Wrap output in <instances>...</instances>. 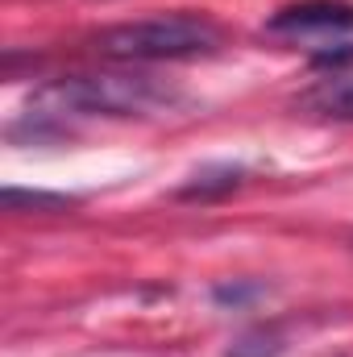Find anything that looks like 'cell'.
<instances>
[{"label":"cell","mask_w":353,"mask_h":357,"mask_svg":"<svg viewBox=\"0 0 353 357\" xmlns=\"http://www.w3.org/2000/svg\"><path fill=\"white\" fill-rule=\"evenodd\" d=\"M220 46V29L195 13H163L142 21H121L96 33V50L117 63H171V59H200Z\"/></svg>","instance_id":"cell-1"},{"label":"cell","mask_w":353,"mask_h":357,"mask_svg":"<svg viewBox=\"0 0 353 357\" xmlns=\"http://www.w3.org/2000/svg\"><path fill=\"white\" fill-rule=\"evenodd\" d=\"M50 112H104V116H146L175 100V91L154 75H75L38 96Z\"/></svg>","instance_id":"cell-2"},{"label":"cell","mask_w":353,"mask_h":357,"mask_svg":"<svg viewBox=\"0 0 353 357\" xmlns=\"http://www.w3.org/2000/svg\"><path fill=\"white\" fill-rule=\"evenodd\" d=\"M266 29L270 33H337V29H353V4H345V0H303V4L278 8Z\"/></svg>","instance_id":"cell-3"},{"label":"cell","mask_w":353,"mask_h":357,"mask_svg":"<svg viewBox=\"0 0 353 357\" xmlns=\"http://www.w3.org/2000/svg\"><path fill=\"white\" fill-rule=\"evenodd\" d=\"M308 108L337 116V121H353V79H329L324 88H316L308 96Z\"/></svg>","instance_id":"cell-4"},{"label":"cell","mask_w":353,"mask_h":357,"mask_svg":"<svg viewBox=\"0 0 353 357\" xmlns=\"http://www.w3.org/2000/svg\"><path fill=\"white\" fill-rule=\"evenodd\" d=\"M75 199L71 195H50V191H21V187H4V208L21 212V208H38V212H67Z\"/></svg>","instance_id":"cell-5"},{"label":"cell","mask_w":353,"mask_h":357,"mask_svg":"<svg viewBox=\"0 0 353 357\" xmlns=\"http://www.w3.org/2000/svg\"><path fill=\"white\" fill-rule=\"evenodd\" d=\"M278 354H283L278 337H274V333H266V328H254V333L237 337V341H233V349H229L225 357H278Z\"/></svg>","instance_id":"cell-6"},{"label":"cell","mask_w":353,"mask_h":357,"mask_svg":"<svg viewBox=\"0 0 353 357\" xmlns=\"http://www.w3.org/2000/svg\"><path fill=\"white\" fill-rule=\"evenodd\" d=\"M241 171H208V175H195V183L183 187V195H208V191H233Z\"/></svg>","instance_id":"cell-7"}]
</instances>
